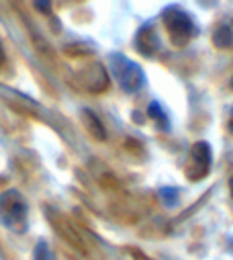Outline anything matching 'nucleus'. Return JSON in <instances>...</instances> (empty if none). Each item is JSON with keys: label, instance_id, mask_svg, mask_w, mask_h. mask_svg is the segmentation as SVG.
<instances>
[{"label": "nucleus", "instance_id": "7ed1b4c3", "mask_svg": "<svg viewBox=\"0 0 233 260\" xmlns=\"http://www.w3.org/2000/svg\"><path fill=\"white\" fill-rule=\"evenodd\" d=\"M166 25H168V31L176 43H186L195 33L190 19L180 11H168L166 13Z\"/></svg>", "mask_w": 233, "mask_h": 260}, {"label": "nucleus", "instance_id": "20e7f679", "mask_svg": "<svg viewBox=\"0 0 233 260\" xmlns=\"http://www.w3.org/2000/svg\"><path fill=\"white\" fill-rule=\"evenodd\" d=\"M211 168V150L207 144H195V148L190 150V160L186 166V172L192 180L203 178Z\"/></svg>", "mask_w": 233, "mask_h": 260}, {"label": "nucleus", "instance_id": "423d86ee", "mask_svg": "<svg viewBox=\"0 0 233 260\" xmlns=\"http://www.w3.org/2000/svg\"><path fill=\"white\" fill-rule=\"evenodd\" d=\"M149 115H151L153 119H158V121H160V125H164V127H166V123H168V121H166V115H164V111H160V107H158L156 103L149 107Z\"/></svg>", "mask_w": 233, "mask_h": 260}, {"label": "nucleus", "instance_id": "6e6552de", "mask_svg": "<svg viewBox=\"0 0 233 260\" xmlns=\"http://www.w3.org/2000/svg\"><path fill=\"white\" fill-rule=\"evenodd\" d=\"M229 127H231V132H233V117H231V121H229Z\"/></svg>", "mask_w": 233, "mask_h": 260}, {"label": "nucleus", "instance_id": "f03ea898", "mask_svg": "<svg viewBox=\"0 0 233 260\" xmlns=\"http://www.w3.org/2000/svg\"><path fill=\"white\" fill-rule=\"evenodd\" d=\"M110 68H112V76L116 78V82H119V86L125 92H135L143 86V72L135 61L123 55H112Z\"/></svg>", "mask_w": 233, "mask_h": 260}, {"label": "nucleus", "instance_id": "f257e3e1", "mask_svg": "<svg viewBox=\"0 0 233 260\" xmlns=\"http://www.w3.org/2000/svg\"><path fill=\"white\" fill-rule=\"evenodd\" d=\"M0 221H3L5 228L17 234H23L27 230L29 211H27V203L23 199V194L19 190L11 188L0 194Z\"/></svg>", "mask_w": 233, "mask_h": 260}, {"label": "nucleus", "instance_id": "1a4fd4ad", "mask_svg": "<svg viewBox=\"0 0 233 260\" xmlns=\"http://www.w3.org/2000/svg\"><path fill=\"white\" fill-rule=\"evenodd\" d=\"M229 186H231V194H233V178H231V182H229Z\"/></svg>", "mask_w": 233, "mask_h": 260}, {"label": "nucleus", "instance_id": "0eeeda50", "mask_svg": "<svg viewBox=\"0 0 233 260\" xmlns=\"http://www.w3.org/2000/svg\"><path fill=\"white\" fill-rule=\"evenodd\" d=\"M5 63V49H3V43H0V66Z\"/></svg>", "mask_w": 233, "mask_h": 260}, {"label": "nucleus", "instance_id": "39448f33", "mask_svg": "<svg viewBox=\"0 0 233 260\" xmlns=\"http://www.w3.org/2000/svg\"><path fill=\"white\" fill-rule=\"evenodd\" d=\"M35 260H51V252H49L47 244L41 242V244L35 248Z\"/></svg>", "mask_w": 233, "mask_h": 260}]
</instances>
